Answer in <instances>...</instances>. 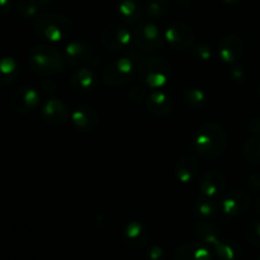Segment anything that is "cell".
Listing matches in <instances>:
<instances>
[{"label":"cell","mask_w":260,"mask_h":260,"mask_svg":"<svg viewBox=\"0 0 260 260\" xmlns=\"http://www.w3.org/2000/svg\"><path fill=\"white\" fill-rule=\"evenodd\" d=\"M228 149V134L220 123L207 122L198 128L193 140V150L198 157L216 160Z\"/></svg>","instance_id":"obj_1"},{"label":"cell","mask_w":260,"mask_h":260,"mask_svg":"<svg viewBox=\"0 0 260 260\" xmlns=\"http://www.w3.org/2000/svg\"><path fill=\"white\" fill-rule=\"evenodd\" d=\"M33 32L38 38L57 43L68 40L73 33V22L58 13H42L33 22Z\"/></svg>","instance_id":"obj_2"},{"label":"cell","mask_w":260,"mask_h":260,"mask_svg":"<svg viewBox=\"0 0 260 260\" xmlns=\"http://www.w3.org/2000/svg\"><path fill=\"white\" fill-rule=\"evenodd\" d=\"M29 68L36 75L51 78L65 69V58L51 45L33 46L28 57Z\"/></svg>","instance_id":"obj_3"},{"label":"cell","mask_w":260,"mask_h":260,"mask_svg":"<svg viewBox=\"0 0 260 260\" xmlns=\"http://www.w3.org/2000/svg\"><path fill=\"white\" fill-rule=\"evenodd\" d=\"M140 80L151 89H160L169 83L172 78V65L160 56H149L140 61L137 68Z\"/></svg>","instance_id":"obj_4"},{"label":"cell","mask_w":260,"mask_h":260,"mask_svg":"<svg viewBox=\"0 0 260 260\" xmlns=\"http://www.w3.org/2000/svg\"><path fill=\"white\" fill-rule=\"evenodd\" d=\"M137 68L136 57H132V53L114 58L102 70V81L109 88L126 86L134 80Z\"/></svg>","instance_id":"obj_5"},{"label":"cell","mask_w":260,"mask_h":260,"mask_svg":"<svg viewBox=\"0 0 260 260\" xmlns=\"http://www.w3.org/2000/svg\"><path fill=\"white\" fill-rule=\"evenodd\" d=\"M65 62L71 68H84V66H96L99 57L96 51L90 43L85 41H71L63 48Z\"/></svg>","instance_id":"obj_6"},{"label":"cell","mask_w":260,"mask_h":260,"mask_svg":"<svg viewBox=\"0 0 260 260\" xmlns=\"http://www.w3.org/2000/svg\"><path fill=\"white\" fill-rule=\"evenodd\" d=\"M132 42L141 52H156L162 48V33L154 23H142L132 29Z\"/></svg>","instance_id":"obj_7"},{"label":"cell","mask_w":260,"mask_h":260,"mask_svg":"<svg viewBox=\"0 0 260 260\" xmlns=\"http://www.w3.org/2000/svg\"><path fill=\"white\" fill-rule=\"evenodd\" d=\"M220 200L221 212L229 220L244 215L251 207L250 196L240 189H234L225 192Z\"/></svg>","instance_id":"obj_8"},{"label":"cell","mask_w":260,"mask_h":260,"mask_svg":"<svg viewBox=\"0 0 260 260\" xmlns=\"http://www.w3.org/2000/svg\"><path fill=\"white\" fill-rule=\"evenodd\" d=\"M132 41V30L124 24L113 22L107 24L102 29L101 43L109 51H119L128 47Z\"/></svg>","instance_id":"obj_9"},{"label":"cell","mask_w":260,"mask_h":260,"mask_svg":"<svg viewBox=\"0 0 260 260\" xmlns=\"http://www.w3.org/2000/svg\"><path fill=\"white\" fill-rule=\"evenodd\" d=\"M165 40L173 50L185 51L193 47L196 33L192 25L184 22H173L165 32Z\"/></svg>","instance_id":"obj_10"},{"label":"cell","mask_w":260,"mask_h":260,"mask_svg":"<svg viewBox=\"0 0 260 260\" xmlns=\"http://www.w3.org/2000/svg\"><path fill=\"white\" fill-rule=\"evenodd\" d=\"M41 103V94L33 86H20L9 99V107L18 114H28L35 111Z\"/></svg>","instance_id":"obj_11"},{"label":"cell","mask_w":260,"mask_h":260,"mask_svg":"<svg viewBox=\"0 0 260 260\" xmlns=\"http://www.w3.org/2000/svg\"><path fill=\"white\" fill-rule=\"evenodd\" d=\"M228 178L225 173L218 169H210L202 174L200 179L201 194L213 200H220L226 192Z\"/></svg>","instance_id":"obj_12"},{"label":"cell","mask_w":260,"mask_h":260,"mask_svg":"<svg viewBox=\"0 0 260 260\" xmlns=\"http://www.w3.org/2000/svg\"><path fill=\"white\" fill-rule=\"evenodd\" d=\"M70 117L74 127L81 134L93 132L99 123L98 111L89 104H80L75 107Z\"/></svg>","instance_id":"obj_13"},{"label":"cell","mask_w":260,"mask_h":260,"mask_svg":"<svg viewBox=\"0 0 260 260\" xmlns=\"http://www.w3.org/2000/svg\"><path fill=\"white\" fill-rule=\"evenodd\" d=\"M150 240V231L144 223L139 221H131L124 226L122 231V243L128 249L139 250L146 248Z\"/></svg>","instance_id":"obj_14"},{"label":"cell","mask_w":260,"mask_h":260,"mask_svg":"<svg viewBox=\"0 0 260 260\" xmlns=\"http://www.w3.org/2000/svg\"><path fill=\"white\" fill-rule=\"evenodd\" d=\"M98 75L90 66L76 69V71L70 78V88L73 89L74 93L80 94V95L93 93L98 88Z\"/></svg>","instance_id":"obj_15"},{"label":"cell","mask_w":260,"mask_h":260,"mask_svg":"<svg viewBox=\"0 0 260 260\" xmlns=\"http://www.w3.org/2000/svg\"><path fill=\"white\" fill-rule=\"evenodd\" d=\"M41 117L51 126H62L70 117L69 107L58 98H48L41 108Z\"/></svg>","instance_id":"obj_16"},{"label":"cell","mask_w":260,"mask_h":260,"mask_svg":"<svg viewBox=\"0 0 260 260\" xmlns=\"http://www.w3.org/2000/svg\"><path fill=\"white\" fill-rule=\"evenodd\" d=\"M244 53V41L238 35H228L218 43V56L226 65H234Z\"/></svg>","instance_id":"obj_17"},{"label":"cell","mask_w":260,"mask_h":260,"mask_svg":"<svg viewBox=\"0 0 260 260\" xmlns=\"http://www.w3.org/2000/svg\"><path fill=\"white\" fill-rule=\"evenodd\" d=\"M212 246L207 245L203 241H194L187 243L177 248L174 253V259L177 260H212L215 258V253L212 251Z\"/></svg>","instance_id":"obj_18"},{"label":"cell","mask_w":260,"mask_h":260,"mask_svg":"<svg viewBox=\"0 0 260 260\" xmlns=\"http://www.w3.org/2000/svg\"><path fill=\"white\" fill-rule=\"evenodd\" d=\"M146 108L155 117H168L173 112L174 102L172 96L165 91L155 89L146 96Z\"/></svg>","instance_id":"obj_19"},{"label":"cell","mask_w":260,"mask_h":260,"mask_svg":"<svg viewBox=\"0 0 260 260\" xmlns=\"http://www.w3.org/2000/svg\"><path fill=\"white\" fill-rule=\"evenodd\" d=\"M198 160L194 156L190 155H185V156L179 157L175 162V175H177L178 180L183 184H188L192 182L196 178L198 173Z\"/></svg>","instance_id":"obj_20"},{"label":"cell","mask_w":260,"mask_h":260,"mask_svg":"<svg viewBox=\"0 0 260 260\" xmlns=\"http://www.w3.org/2000/svg\"><path fill=\"white\" fill-rule=\"evenodd\" d=\"M118 14L126 24H137L145 14V7L137 0H121L118 4Z\"/></svg>","instance_id":"obj_21"},{"label":"cell","mask_w":260,"mask_h":260,"mask_svg":"<svg viewBox=\"0 0 260 260\" xmlns=\"http://www.w3.org/2000/svg\"><path fill=\"white\" fill-rule=\"evenodd\" d=\"M218 210L217 200L200 194L193 203V215L198 221H210L216 216Z\"/></svg>","instance_id":"obj_22"},{"label":"cell","mask_w":260,"mask_h":260,"mask_svg":"<svg viewBox=\"0 0 260 260\" xmlns=\"http://www.w3.org/2000/svg\"><path fill=\"white\" fill-rule=\"evenodd\" d=\"M20 66L14 57L5 56L0 58V89L8 88L18 79Z\"/></svg>","instance_id":"obj_23"},{"label":"cell","mask_w":260,"mask_h":260,"mask_svg":"<svg viewBox=\"0 0 260 260\" xmlns=\"http://www.w3.org/2000/svg\"><path fill=\"white\" fill-rule=\"evenodd\" d=\"M213 253L218 259L222 260H238L243 256L240 245L235 240L225 236H222V239L213 245Z\"/></svg>","instance_id":"obj_24"},{"label":"cell","mask_w":260,"mask_h":260,"mask_svg":"<svg viewBox=\"0 0 260 260\" xmlns=\"http://www.w3.org/2000/svg\"><path fill=\"white\" fill-rule=\"evenodd\" d=\"M180 98L187 108L193 111H200L207 106V95L203 90L196 88V86H187L180 93Z\"/></svg>","instance_id":"obj_25"},{"label":"cell","mask_w":260,"mask_h":260,"mask_svg":"<svg viewBox=\"0 0 260 260\" xmlns=\"http://www.w3.org/2000/svg\"><path fill=\"white\" fill-rule=\"evenodd\" d=\"M193 231H194V235L197 236L198 240L203 241V243L212 246V248L223 236L220 233V230L208 221H198V223L194 225V230Z\"/></svg>","instance_id":"obj_26"},{"label":"cell","mask_w":260,"mask_h":260,"mask_svg":"<svg viewBox=\"0 0 260 260\" xmlns=\"http://www.w3.org/2000/svg\"><path fill=\"white\" fill-rule=\"evenodd\" d=\"M244 160L249 164L260 165V134H254L241 147Z\"/></svg>","instance_id":"obj_27"},{"label":"cell","mask_w":260,"mask_h":260,"mask_svg":"<svg viewBox=\"0 0 260 260\" xmlns=\"http://www.w3.org/2000/svg\"><path fill=\"white\" fill-rule=\"evenodd\" d=\"M169 8V0H146L145 3V14L151 19L162 18Z\"/></svg>","instance_id":"obj_28"},{"label":"cell","mask_w":260,"mask_h":260,"mask_svg":"<svg viewBox=\"0 0 260 260\" xmlns=\"http://www.w3.org/2000/svg\"><path fill=\"white\" fill-rule=\"evenodd\" d=\"M40 9L36 0H18L17 12L23 19H32L37 17V12Z\"/></svg>","instance_id":"obj_29"},{"label":"cell","mask_w":260,"mask_h":260,"mask_svg":"<svg viewBox=\"0 0 260 260\" xmlns=\"http://www.w3.org/2000/svg\"><path fill=\"white\" fill-rule=\"evenodd\" d=\"M246 241L254 248L260 249V220H255L249 222L244 230Z\"/></svg>","instance_id":"obj_30"},{"label":"cell","mask_w":260,"mask_h":260,"mask_svg":"<svg viewBox=\"0 0 260 260\" xmlns=\"http://www.w3.org/2000/svg\"><path fill=\"white\" fill-rule=\"evenodd\" d=\"M192 52L196 60L202 61V62H205V61H210L213 55V51L212 48H211V46L208 45V43H203V42L197 43V45H193Z\"/></svg>","instance_id":"obj_31"},{"label":"cell","mask_w":260,"mask_h":260,"mask_svg":"<svg viewBox=\"0 0 260 260\" xmlns=\"http://www.w3.org/2000/svg\"><path fill=\"white\" fill-rule=\"evenodd\" d=\"M146 85L144 84H139V85H135L129 89L128 91V98L132 103H141L142 101H146Z\"/></svg>","instance_id":"obj_32"},{"label":"cell","mask_w":260,"mask_h":260,"mask_svg":"<svg viewBox=\"0 0 260 260\" xmlns=\"http://www.w3.org/2000/svg\"><path fill=\"white\" fill-rule=\"evenodd\" d=\"M41 90L43 91L45 94H53L56 90H57V84H56V81L53 80V79H46L45 81L42 83V85H41Z\"/></svg>","instance_id":"obj_33"},{"label":"cell","mask_w":260,"mask_h":260,"mask_svg":"<svg viewBox=\"0 0 260 260\" xmlns=\"http://www.w3.org/2000/svg\"><path fill=\"white\" fill-rule=\"evenodd\" d=\"M248 185L254 192H260V173H251L249 175Z\"/></svg>","instance_id":"obj_34"},{"label":"cell","mask_w":260,"mask_h":260,"mask_svg":"<svg viewBox=\"0 0 260 260\" xmlns=\"http://www.w3.org/2000/svg\"><path fill=\"white\" fill-rule=\"evenodd\" d=\"M147 258L151 260H160L164 258V249L160 248V246H151V248L147 250Z\"/></svg>","instance_id":"obj_35"},{"label":"cell","mask_w":260,"mask_h":260,"mask_svg":"<svg viewBox=\"0 0 260 260\" xmlns=\"http://www.w3.org/2000/svg\"><path fill=\"white\" fill-rule=\"evenodd\" d=\"M231 78L235 81H244L245 79V71H244L243 66H234L231 70Z\"/></svg>","instance_id":"obj_36"},{"label":"cell","mask_w":260,"mask_h":260,"mask_svg":"<svg viewBox=\"0 0 260 260\" xmlns=\"http://www.w3.org/2000/svg\"><path fill=\"white\" fill-rule=\"evenodd\" d=\"M248 129L251 134H260V114L253 117V118L248 122Z\"/></svg>","instance_id":"obj_37"},{"label":"cell","mask_w":260,"mask_h":260,"mask_svg":"<svg viewBox=\"0 0 260 260\" xmlns=\"http://www.w3.org/2000/svg\"><path fill=\"white\" fill-rule=\"evenodd\" d=\"M12 9V0H0V18L9 14Z\"/></svg>","instance_id":"obj_38"},{"label":"cell","mask_w":260,"mask_h":260,"mask_svg":"<svg viewBox=\"0 0 260 260\" xmlns=\"http://www.w3.org/2000/svg\"><path fill=\"white\" fill-rule=\"evenodd\" d=\"M36 2H37L38 7L45 9V8H48L50 5H52L55 3V0H36Z\"/></svg>","instance_id":"obj_39"},{"label":"cell","mask_w":260,"mask_h":260,"mask_svg":"<svg viewBox=\"0 0 260 260\" xmlns=\"http://www.w3.org/2000/svg\"><path fill=\"white\" fill-rule=\"evenodd\" d=\"M222 2L225 3V4L230 5V7H235V5L240 4V3L243 2V0H222Z\"/></svg>","instance_id":"obj_40"},{"label":"cell","mask_w":260,"mask_h":260,"mask_svg":"<svg viewBox=\"0 0 260 260\" xmlns=\"http://www.w3.org/2000/svg\"><path fill=\"white\" fill-rule=\"evenodd\" d=\"M254 208H255V212H256V215H258L259 217H260V197L258 198V200H256V202H255V206H254Z\"/></svg>","instance_id":"obj_41"},{"label":"cell","mask_w":260,"mask_h":260,"mask_svg":"<svg viewBox=\"0 0 260 260\" xmlns=\"http://www.w3.org/2000/svg\"><path fill=\"white\" fill-rule=\"evenodd\" d=\"M258 94H259V98H260V85H259V89H258Z\"/></svg>","instance_id":"obj_42"},{"label":"cell","mask_w":260,"mask_h":260,"mask_svg":"<svg viewBox=\"0 0 260 260\" xmlns=\"http://www.w3.org/2000/svg\"><path fill=\"white\" fill-rule=\"evenodd\" d=\"M0 146H2V141H0Z\"/></svg>","instance_id":"obj_43"},{"label":"cell","mask_w":260,"mask_h":260,"mask_svg":"<svg viewBox=\"0 0 260 260\" xmlns=\"http://www.w3.org/2000/svg\"><path fill=\"white\" fill-rule=\"evenodd\" d=\"M259 259H260V256H259Z\"/></svg>","instance_id":"obj_44"}]
</instances>
